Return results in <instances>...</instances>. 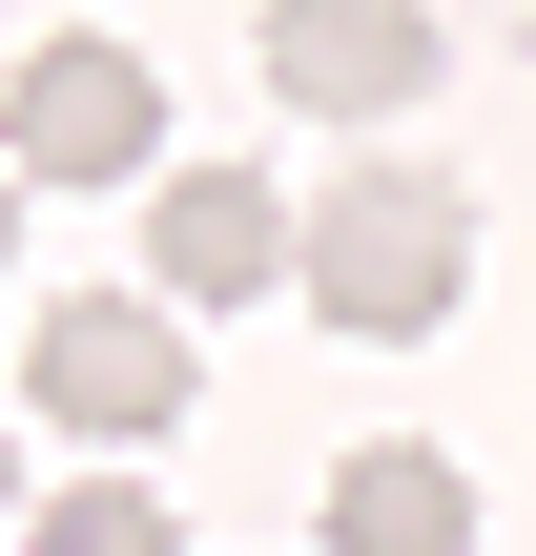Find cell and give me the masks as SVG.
<instances>
[{
    "label": "cell",
    "mask_w": 536,
    "mask_h": 556,
    "mask_svg": "<svg viewBox=\"0 0 536 556\" xmlns=\"http://www.w3.org/2000/svg\"><path fill=\"white\" fill-rule=\"evenodd\" d=\"M21 392H41V433H165L186 413V309H145V289H83V309H41V351H21Z\"/></svg>",
    "instance_id": "277c9868"
},
{
    "label": "cell",
    "mask_w": 536,
    "mask_h": 556,
    "mask_svg": "<svg viewBox=\"0 0 536 556\" xmlns=\"http://www.w3.org/2000/svg\"><path fill=\"white\" fill-rule=\"evenodd\" d=\"M145 144H165L145 41H41L21 103H0V165H21V186H145Z\"/></svg>",
    "instance_id": "7a4b0ae2"
},
{
    "label": "cell",
    "mask_w": 536,
    "mask_h": 556,
    "mask_svg": "<svg viewBox=\"0 0 536 556\" xmlns=\"http://www.w3.org/2000/svg\"><path fill=\"white\" fill-rule=\"evenodd\" d=\"M248 41H269V83H289L310 124H413V103H434V21H413V0H269Z\"/></svg>",
    "instance_id": "5b68a950"
},
{
    "label": "cell",
    "mask_w": 536,
    "mask_h": 556,
    "mask_svg": "<svg viewBox=\"0 0 536 556\" xmlns=\"http://www.w3.org/2000/svg\"><path fill=\"white\" fill-rule=\"evenodd\" d=\"M21 556H186V536H165V495H145V475H62V495L21 516Z\"/></svg>",
    "instance_id": "52a82bcc"
},
{
    "label": "cell",
    "mask_w": 536,
    "mask_h": 556,
    "mask_svg": "<svg viewBox=\"0 0 536 556\" xmlns=\"http://www.w3.org/2000/svg\"><path fill=\"white\" fill-rule=\"evenodd\" d=\"M351 351H413V330H454V289H475V206L434 186V165H351V186H310V268H289Z\"/></svg>",
    "instance_id": "6da1fadb"
},
{
    "label": "cell",
    "mask_w": 536,
    "mask_h": 556,
    "mask_svg": "<svg viewBox=\"0 0 536 556\" xmlns=\"http://www.w3.org/2000/svg\"><path fill=\"white\" fill-rule=\"evenodd\" d=\"M331 556H475V475H454L434 433L331 454Z\"/></svg>",
    "instance_id": "8992f818"
},
{
    "label": "cell",
    "mask_w": 536,
    "mask_h": 556,
    "mask_svg": "<svg viewBox=\"0 0 536 556\" xmlns=\"http://www.w3.org/2000/svg\"><path fill=\"white\" fill-rule=\"evenodd\" d=\"M269 268H310V206H269V165L145 186V309H269Z\"/></svg>",
    "instance_id": "3957f363"
},
{
    "label": "cell",
    "mask_w": 536,
    "mask_h": 556,
    "mask_svg": "<svg viewBox=\"0 0 536 556\" xmlns=\"http://www.w3.org/2000/svg\"><path fill=\"white\" fill-rule=\"evenodd\" d=\"M0 248H21V165H0Z\"/></svg>",
    "instance_id": "9c48e42d"
},
{
    "label": "cell",
    "mask_w": 536,
    "mask_h": 556,
    "mask_svg": "<svg viewBox=\"0 0 536 556\" xmlns=\"http://www.w3.org/2000/svg\"><path fill=\"white\" fill-rule=\"evenodd\" d=\"M0 516H41V495H21V433H0Z\"/></svg>",
    "instance_id": "ba28073f"
}]
</instances>
